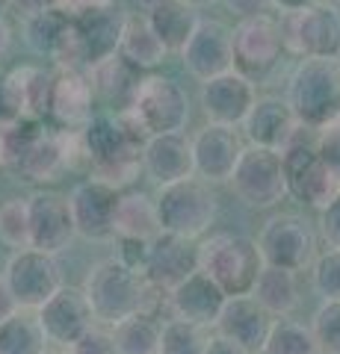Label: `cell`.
I'll return each mask as SVG.
<instances>
[{
  "label": "cell",
  "mask_w": 340,
  "mask_h": 354,
  "mask_svg": "<svg viewBox=\"0 0 340 354\" xmlns=\"http://www.w3.org/2000/svg\"><path fill=\"white\" fill-rule=\"evenodd\" d=\"M145 133L136 127V121L127 113L95 115L80 133V148L86 162L92 169L95 180L118 186L130 183L142 169V148H145Z\"/></svg>",
  "instance_id": "1"
},
{
  "label": "cell",
  "mask_w": 340,
  "mask_h": 354,
  "mask_svg": "<svg viewBox=\"0 0 340 354\" xmlns=\"http://www.w3.org/2000/svg\"><path fill=\"white\" fill-rule=\"evenodd\" d=\"M69 165V136L45 121L21 118L0 127V169L18 174L30 183L57 180Z\"/></svg>",
  "instance_id": "2"
},
{
  "label": "cell",
  "mask_w": 340,
  "mask_h": 354,
  "mask_svg": "<svg viewBox=\"0 0 340 354\" xmlns=\"http://www.w3.org/2000/svg\"><path fill=\"white\" fill-rule=\"evenodd\" d=\"M284 97L302 127H328L340 118V59H302L290 74Z\"/></svg>",
  "instance_id": "3"
},
{
  "label": "cell",
  "mask_w": 340,
  "mask_h": 354,
  "mask_svg": "<svg viewBox=\"0 0 340 354\" xmlns=\"http://www.w3.org/2000/svg\"><path fill=\"white\" fill-rule=\"evenodd\" d=\"M83 292L95 310L98 325L116 328L125 319L142 313L148 295V281L139 272L127 269L118 257L98 260L83 281Z\"/></svg>",
  "instance_id": "4"
},
{
  "label": "cell",
  "mask_w": 340,
  "mask_h": 354,
  "mask_svg": "<svg viewBox=\"0 0 340 354\" xmlns=\"http://www.w3.org/2000/svg\"><path fill=\"white\" fill-rule=\"evenodd\" d=\"M199 269L222 286L228 298L251 295L267 260L258 239L243 234H211L199 242Z\"/></svg>",
  "instance_id": "5"
},
{
  "label": "cell",
  "mask_w": 340,
  "mask_h": 354,
  "mask_svg": "<svg viewBox=\"0 0 340 354\" xmlns=\"http://www.w3.org/2000/svg\"><path fill=\"white\" fill-rule=\"evenodd\" d=\"M154 201H157L160 230L184 239L204 236L219 213L211 183H204L202 177H190V180L163 186Z\"/></svg>",
  "instance_id": "6"
},
{
  "label": "cell",
  "mask_w": 340,
  "mask_h": 354,
  "mask_svg": "<svg viewBox=\"0 0 340 354\" xmlns=\"http://www.w3.org/2000/svg\"><path fill=\"white\" fill-rule=\"evenodd\" d=\"M127 115L136 121V127L145 136H166V133H181L190 121V97L184 86L172 77L148 74L142 77L139 92Z\"/></svg>",
  "instance_id": "7"
},
{
  "label": "cell",
  "mask_w": 340,
  "mask_h": 354,
  "mask_svg": "<svg viewBox=\"0 0 340 354\" xmlns=\"http://www.w3.org/2000/svg\"><path fill=\"white\" fill-rule=\"evenodd\" d=\"M234 195L251 209H269L278 207L290 195L287 174H284V153L246 145L237 169L231 174Z\"/></svg>",
  "instance_id": "8"
},
{
  "label": "cell",
  "mask_w": 340,
  "mask_h": 354,
  "mask_svg": "<svg viewBox=\"0 0 340 354\" xmlns=\"http://www.w3.org/2000/svg\"><path fill=\"white\" fill-rule=\"evenodd\" d=\"M258 245L267 266L287 272H305L308 266L316 263V234L311 227V221L299 213H272L263 221Z\"/></svg>",
  "instance_id": "9"
},
{
  "label": "cell",
  "mask_w": 340,
  "mask_h": 354,
  "mask_svg": "<svg viewBox=\"0 0 340 354\" xmlns=\"http://www.w3.org/2000/svg\"><path fill=\"white\" fill-rule=\"evenodd\" d=\"M284 174H287L290 195L311 209L323 213L340 198V177L320 157L316 142H305L296 136L293 145L284 151Z\"/></svg>",
  "instance_id": "10"
},
{
  "label": "cell",
  "mask_w": 340,
  "mask_h": 354,
  "mask_svg": "<svg viewBox=\"0 0 340 354\" xmlns=\"http://www.w3.org/2000/svg\"><path fill=\"white\" fill-rule=\"evenodd\" d=\"M127 15L113 3L74 9V68H95L122 50Z\"/></svg>",
  "instance_id": "11"
},
{
  "label": "cell",
  "mask_w": 340,
  "mask_h": 354,
  "mask_svg": "<svg viewBox=\"0 0 340 354\" xmlns=\"http://www.w3.org/2000/svg\"><path fill=\"white\" fill-rule=\"evenodd\" d=\"M234 71L260 83L278 68L284 57V32L272 15L240 18L234 30Z\"/></svg>",
  "instance_id": "12"
},
{
  "label": "cell",
  "mask_w": 340,
  "mask_h": 354,
  "mask_svg": "<svg viewBox=\"0 0 340 354\" xmlns=\"http://www.w3.org/2000/svg\"><path fill=\"white\" fill-rule=\"evenodd\" d=\"M284 50L299 59H340V9L316 3L284 15Z\"/></svg>",
  "instance_id": "13"
},
{
  "label": "cell",
  "mask_w": 340,
  "mask_h": 354,
  "mask_svg": "<svg viewBox=\"0 0 340 354\" xmlns=\"http://www.w3.org/2000/svg\"><path fill=\"white\" fill-rule=\"evenodd\" d=\"M3 278L9 283V290H12V295L18 298L21 310H30V313L42 310L65 286L57 257L45 251H36V248L15 251L6 260Z\"/></svg>",
  "instance_id": "14"
},
{
  "label": "cell",
  "mask_w": 340,
  "mask_h": 354,
  "mask_svg": "<svg viewBox=\"0 0 340 354\" xmlns=\"http://www.w3.org/2000/svg\"><path fill=\"white\" fill-rule=\"evenodd\" d=\"M71 201V216H74V227H78L80 239L89 242H116V216H118V201L122 192L113 183L104 180H80L74 189L69 192Z\"/></svg>",
  "instance_id": "15"
},
{
  "label": "cell",
  "mask_w": 340,
  "mask_h": 354,
  "mask_svg": "<svg viewBox=\"0 0 340 354\" xmlns=\"http://www.w3.org/2000/svg\"><path fill=\"white\" fill-rule=\"evenodd\" d=\"M36 316L45 328L51 346H60L62 351H71L98 325L83 286H62L45 307L36 310Z\"/></svg>",
  "instance_id": "16"
},
{
  "label": "cell",
  "mask_w": 340,
  "mask_h": 354,
  "mask_svg": "<svg viewBox=\"0 0 340 354\" xmlns=\"http://www.w3.org/2000/svg\"><path fill=\"white\" fill-rule=\"evenodd\" d=\"M27 204H30L33 248L57 257V254L69 248L71 239L78 236L69 195L57 192V189H36L27 195Z\"/></svg>",
  "instance_id": "17"
},
{
  "label": "cell",
  "mask_w": 340,
  "mask_h": 354,
  "mask_svg": "<svg viewBox=\"0 0 340 354\" xmlns=\"http://www.w3.org/2000/svg\"><path fill=\"white\" fill-rule=\"evenodd\" d=\"M181 62L190 77L199 83H207L213 77L234 71V36L231 27L216 18H202L195 36L181 53Z\"/></svg>",
  "instance_id": "18"
},
{
  "label": "cell",
  "mask_w": 340,
  "mask_h": 354,
  "mask_svg": "<svg viewBox=\"0 0 340 354\" xmlns=\"http://www.w3.org/2000/svg\"><path fill=\"white\" fill-rule=\"evenodd\" d=\"M21 36L30 53L42 59H53L62 68H74V9H45L24 15Z\"/></svg>",
  "instance_id": "19"
},
{
  "label": "cell",
  "mask_w": 340,
  "mask_h": 354,
  "mask_svg": "<svg viewBox=\"0 0 340 354\" xmlns=\"http://www.w3.org/2000/svg\"><path fill=\"white\" fill-rule=\"evenodd\" d=\"M243 139H240L237 127L225 124H207L193 136V157H195V177L204 183H231V174L237 169L240 157H243Z\"/></svg>",
  "instance_id": "20"
},
{
  "label": "cell",
  "mask_w": 340,
  "mask_h": 354,
  "mask_svg": "<svg viewBox=\"0 0 340 354\" xmlns=\"http://www.w3.org/2000/svg\"><path fill=\"white\" fill-rule=\"evenodd\" d=\"M202 109L211 124H225V127H240L246 124L251 106L258 101V88L249 77L228 71L222 77L202 83Z\"/></svg>",
  "instance_id": "21"
},
{
  "label": "cell",
  "mask_w": 340,
  "mask_h": 354,
  "mask_svg": "<svg viewBox=\"0 0 340 354\" xmlns=\"http://www.w3.org/2000/svg\"><path fill=\"white\" fill-rule=\"evenodd\" d=\"M228 304L225 290L219 286L211 274H204L202 269H195L190 278L181 281L175 290L169 292V313L172 319H184L190 325L199 328H213L222 316V310Z\"/></svg>",
  "instance_id": "22"
},
{
  "label": "cell",
  "mask_w": 340,
  "mask_h": 354,
  "mask_svg": "<svg viewBox=\"0 0 340 354\" xmlns=\"http://www.w3.org/2000/svg\"><path fill=\"white\" fill-rule=\"evenodd\" d=\"M299 130L302 124L296 121L287 97H281V95H258V101L243 124L249 145L281 151V153L296 142Z\"/></svg>",
  "instance_id": "23"
},
{
  "label": "cell",
  "mask_w": 340,
  "mask_h": 354,
  "mask_svg": "<svg viewBox=\"0 0 340 354\" xmlns=\"http://www.w3.org/2000/svg\"><path fill=\"white\" fill-rule=\"evenodd\" d=\"M195 269H199V245H193V239H184L175 234H157L151 239L148 263L142 278L151 286H157V290L172 292Z\"/></svg>",
  "instance_id": "24"
},
{
  "label": "cell",
  "mask_w": 340,
  "mask_h": 354,
  "mask_svg": "<svg viewBox=\"0 0 340 354\" xmlns=\"http://www.w3.org/2000/svg\"><path fill=\"white\" fill-rule=\"evenodd\" d=\"M272 328H276V316L267 307H260L255 295H234L228 298L222 316H219L216 334L234 339L251 354H263Z\"/></svg>",
  "instance_id": "25"
},
{
  "label": "cell",
  "mask_w": 340,
  "mask_h": 354,
  "mask_svg": "<svg viewBox=\"0 0 340 354\" xmlns=\"http://www.w3.org/2000/svg\"><path fill=\"white\" fill-rule=\"evenodd\" d=\"M142 169L160 189L181 180L195 177L193 139L184 133H166V136H148L142 148Z\"/></svg>",
  "instance_id": "26"
},
{
  "label": "cell",
  "mask_w": 340,
  "mask_h": 354,
  "mask_svg": "<svg viewBox=\"0 0 340 354\" xmlns=\"http://www.w3.org/2000/svg\"><path fill=\"white\" fill-rule=\"evenodd\" d=\"M95 88L89 74H80L78 68L57 71V86H53V104L51 121L62 133H83V127L95 118Z\"/></svg>",
  "instance_id": "27"
},
{
  "label": "cell",
  "mask_w": 340,
  "mask_h": 354,
  "mask_svg": "<svg viewBox=\"0 0 340 354\" xmlns=\"http://www.w3.org/2000/svg\"><path fill=\"white\" fill-rule=\"evenodd\" d=\"M89 80L95 88V97H101L107 106L116 109V115H122L134 106V97L142 83V71L134 68L122 53H116V57L89 68Z\"/></svg>",
  "instance_id": "28"
},
{
  "label": "cell",
  "mask_w": 340,
  "mask_h": 354,
  "mask_svg": "<svg viewBox=\"0 0 340 354\" xmlns=\"http://www.w3.org/2000/svg\"><path fill=\"white\" fill-rule=\"evenodd\" d=\"M9 86H12L24 118H36V121L51 118L53 86H57V74L53 71L36 68V65H21V68L9 71Z\"/></svg>",
  "instance_id": "29"
},
{
  "label": "cell",
  "mask_w": 340,
  "mask_h": 354,
  "mask_svg": "<svg viewBox=\"0 0 340 354\" xmlns=\"http://www.w3.org/2000/svg\"><path fill=\"white\" fill-rule=\"evenodd\" d=\"M148 24L154 27L169 53H184V48L199 30L202 18L195 12V6L186 3V0H163L160 6L148 9Z\"/></svg>",
  "instance_id": "30"
},
{
  "label": "cell",
  "mask_w": 340,
  "mask_h": 354,
  "mask_svg": "<svg viewBox=\"0 0 340 354\" xmlns=\"http://www.w3.org/2000/svg\"><path fill=\"white\" fill-rule=\"evenodd\" d=\"M122 57L139 71H151L163 65V59L169 57L166 44L160 41L154 27L148 24V15H127L125 39H122Z\"/></svg>",
  "instance_id": "31"
},
{
  "label": "cell",
  "mask_w": 340,
  "mask_h": 354,
  "mask_svg": "<svg viewBox=\"0 0 340 354\" xmlns=\"http://www.w3.org/2000/svg\"><path fill=\"white\" fill-rule=\"evenodd\" d=\"M116 234L118 239H154L160 230L157 201L145 192H122L116 216Z\"/></svg>",
  "instance_id": "32"
},
{
  "label": "cell",
  "mask_w": 340,
  "mask_h": 354,
  "mask_svg": "<svg viewBox=\"0 0 340 354\" xmlns=\"http://www.w3.org/2000/svg\"><path fill=\"white\" fill-rule=\"evenodd\" d=\"M260 307H267L276 319H287L296 307H299V283H296V272L287 269H276V266H267L260 272V278L255 283V292Z\"/></svg>",
  "instance_id": "33"
},
{
  "label": "cell",
  "mask_w": 340,
  "mask_h": 354,
  "mask_svg": "<svg viewBox=\"0 0 340 354\" xmlns=\"http://www.w3.org/2000/svg\"><path fill=\"white\" fill-rule=\"evenodd\" d=\"M0 354H51V339L36 313L21 310L0 322Z\"/></svg>",
  "instance_id": "34"
},
{
  "label": "cell",
  "mask_w": 340,
  "mask_h": 354,
  "mask_svg": "<svg viewBox=\"0 0 340 354\" xmlns=\"http://www.w3.org/2000/svg\"><path fill=\"white\" fill-rule=\"evenodd\" d=\"M118 354H160L163 322L151 313H136L113 328Z\"/></svg>",
  "instance_id": "35"
},
{
  "label": "cell",
  "mask_w": 340,
  "mask_h": 354,
  "mask_svg": "<svg viewBox=\"0 0 340 354\" xmlns=\"http://www.w3.org/2000/svg\"><path fill=\"white\" fill-rule=\"evenodd\" d=\"M263 354H323V351L311 325H302L296 319H276V328H272Z\"/></svg>",
  "instance_id": "36"
},
{
  "label": "cell",
  "mask_w": 340,
  "mask_h": 354,
  "mask_svg": "<svg viewBox=\"0 0 340 354\" xmlns=\"http://www.w3.org/2000/svg\"><path fill=\"white\" fill-rule=\"evenodd\" d=\"M0 242L15 251L33 248L27 198H9V201L0 204Z\"/></svg>",
  "instance_id": "37"
},
{
  "label": "cell",
  "mask_w": 340,
  "mask_h": 354,
  "mask_svg": "<svg viewBox=\"0 0 340 354\" xmlns=\"http://www.w3.org/2000/svg\"><path fill=\"white\" fill-rule=\"evenodd\" d=\"M207 330L199 325H190L184 319H169L163 322L160 354H207Z\"/></svg>",
  "instance_id": "38"
},
{
  "label": "cell",
  "mask_w": 340,
  "mask_h": 354,
  "mask_svg": "<svg viewBox=\"0 0 340 354\" xmlns=\"http://www.w3.org/2000/svg\"><path fill=\"white\" fill-rule=\"evenodd\" d=\"M311 328L323 354H340V301H323Z\"/></svg>",
  "instance_id": "39"
},
{
  "label": "cell",
  "mask_w": 340,
  "mask_h": 354,
  "mask_svg": "<svg viewBox=\"0 0 340 354\" xmlns=\"http://www.w3.org/2000/svg\"><path fill=\"white\" fill-rule=\"evenodd\" d=\"M314 290L323 301H340V251L328 248L314 263Z\"/></svg>",
  "instance_id": "40"
},
{
  "label": "cell",
  "mask_w": 340,
  "mask_h": 354,
  "mask_svg": "<svg viewBox=\"0 0 340 354\" xmlns=\"http://www.w3.org/2000/svg\"><path fill=\"white\" fill-rule=\"evenodd\" d=\"M71 354H118L116 348V337H113V328L107 325H95L89 334H86L78 346L71 348Z\"/></svg>",
  "instance_id": "41"
},
{
  "label": "cell",
  "mask_w": 340,
  "mask_h": 354,
  "mask_svg": "<svg viewBox=\"0 0 340 354\" xmlns=\"http://www.w3.org/2000/svg\"><path fill=\"white\" fill-rule=\"evenodd\" d=\"M316 151L328 162V169L340 177V118L332 121L328 127L316 130Z\"/></svg>",
  "instance_id": "42"
},
{
  "label": "cell",
  "mask_w": 340,
  "mask_h": 354,
  "mask_svg": "<svg viewBox=\"0 0 340 354\" xmlns=\"http://www.w3.org/2000/svg\"><path fill=\"white\" fill-rule=\"evenodd\" d=\"M118 242V251L116 257L122 260L127 269L134 272H145V263H148V248H151V239H116Z\"/></svg>",
  "instance_id": "43"
},
{
  "label": "cell",
  "mask_w": 340,
  "mask_h": 354,
  "mask_svg": "<svg viewBox=\"0 0 340 354\" xmlns=\"http://www.w3.org/2000/svg\"><path fill=\"white\" fill-rule=\"evenodd\" d=\"M21 118L24 115H21L15 92H12V86H9V71H0V127H9Z\"/></svg>",
  "instance_id": "44"
},
{
  "label": "cell",
  "mask_w": 340,
  "mask_h": 354,
  "mask_svg": "<svg viewBox=\"0 0 340 354\" xmlns=\"http://www.w3.org/2000/svg\"><path fill=\"white\" fill-rule=\"evenodd\" d=\"M320 236L325 239L328 248L340 251V198L320 213Z\"/></svg>",
  "instance_id": "45"
},
{
  "label": "cell",
  "mask_w": 340,
  "mask_h": 354,
  "mask_svg": "<svg viewBox=\"0 0 340 354\" xmlns=\"http://www.w3.org/2000/svg\"><path fill=\"white\" fill-rule=\"evenodd\" d=\"M225 6L240 18H255V15H267L272 0H225Z\"/></svg>",
  "instance_id": "46"
},
{
  "label": "cell",
  "mask_w": 340,
  "mask_h": 354,
  "mask_svg": "<svg viewBox=\"0 0 340 354\" xmlns=\"http://www.w3.org/2000/svg\"><path fill=\"white\" fill-rule=\"evenodd\" d=\"M15 313H21V304L18 298L12 295V290H9L6 278L0 274V322H6V319H12Z\"/></svg>",
  "instance_id": "47"
},
{
  "label": "cell",
  "mask_w": 340,
  "mask_h": 354,
  "mask_svg": "<svg viewBox=\"0 0 340 354\" xmlns=\"http://www.w3.org/2000/svg\"><path fill=\"white\" fill-rule=\"evenodd\" d=\"M207 354H251V351H246L243 346H237L234 339H228L222 334H213L211 342H207Z\"/></svg>",
  "instance_id": "48"
},
{
  "label": "cell",
  "mask_w": 340,
  "mask_h": 354,
  "mask_svg": "<svg viewBox=\"0 0 340 354\" xmlns=\"http://www.w3.org/2000/svg\"><path fill=\"white\" fill-rule=\"evenodd\" d=\"M65 0H12V6L21 15H33V12H45V9H57Z\"/></svg>",
  "instance_id": "49"
},
{
  "label": "cell",
  "mask_w": 340,
  "mask_h": 354,
  "mask_svg": "<svg viewBox=\"0 0 340 354\" xmlns=\"http://www.w3.org/2000/svg\"><path fill=\"white\" fill-rule=\"evenodd\" d=\"M320 0H272V9H278L281 15H293V12H302L308 6H316Z\"/></svg>",
  "instance_id": "50"
},
{
  "label": "cell",
  "mask_w": 340,
  "mask_h": 354,
  "mask_svg": "<svg viewBox=\"0 0 340 354\" xmlns=\"http://www.w3.org/2000/svg\"><path fill=\"white\" fill-rule=\"evenodd\" d=\"M12 27L6 24V21H0V59L9 57V50H12Z\"/></svg>",
  "instance_id": "51"
},
{
  "label": "cell",
  "mask_w": 340,
  "mask_h": 354,
  "mask_svg": "<svg viewBox=\"0 0 340 354\" xmlns=\"http://www.w3.org/2000/svg\"><path fill=\"white\" fill-rule=\"evenodd\" d=\"M12 6V0H0V21H6V9Z\"/></svg>",
  "instance_id": "52"
},
{
  "label": "cell",
  "mask_w": 340,
  "mask_h": 354,
  "mask_svg": "<svg viewBox=\"0 0 340 354\" xmlns=\"http://www.w3.org/2000/svg\"><path fill=\"white\" fill-rule=\"evenodd\" d=\"M136 3H139V6H145V9H154V6L163 3V0H136Z\"/></svg>",
  "instance_id": "53"
},
{
  "label": "cell",
  "mask_w": 340,
  "mask_h": 354,
  "mask_svg": "<svg viewBox=\"0 0 340 354\" xmlns=\"http://www.w3.org/2000/svg\"><path fill=\"white\" fill-rule=\"evenodd\" d=\"M80 6H92V3H109V0H78Z\"/></svg>",
  "instance_id": "54"
},
{
  "label": "cell",
  "mask_w": 340,
  "mask_h": 354,
  "mask_svg": "<svg viewBox=\"0 0 340 354\" xmlns=\"http://www.w3.org/2000/svg\"><path fill=\"white\" fill-rule=\"evenodd\" d=\"M320 3H325V6H334V9H340V0H320Z\"/></svg>",
  "instance_id": "55"
},
{
  "label": "cell",
  "mask_w": 340,
  "mask_h": 354,
  "mask_svg": "<svg viewBox=\"0 0 340 354\" xmlns=\"http://www.w3.org/2000/svg\"><path fill=\"white\" fill-rule=\"evenodd\" d=\"M186 3H193V6H204V3H211V0H186Z\"/></svg>",
  "instance_id": "56"
},
{
  "label": "cell",
  "mask_w": 340,
  "mask_h": 354,
  "mask_svg": "<svg viewBox=\"0 0 340 354\" xmlns=\"http://www.w3.org/2000/svg\"><path fill=\"white\" fill-rule=\"evenodd\" d=\"M51 354H71V351H51Z\"/></svg>",
  "instance_id": "57"
}]
</instances>
